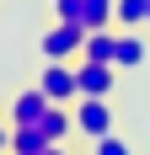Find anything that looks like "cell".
Segmentation results:
<instances>
[{
	"mask_svg": "<svg viewBox=\"0 0 150 155\" xmlns=\"http://www.w3.org/2000/svg\"><path fill=\"white\" fill-rule=\"evenodd\" d=\"M75 134H86V139L113 134V107H107V96H80V102H75Z\"/></svg>",
	"mask_w": 150,
	"mask_h": 155,
	"instance_id": "cell-1",
	"label": "cell"
},
{
	"mask_svg": "<svg viewBox=\"0 0 150 155\" xmlns=\"http://www.w3.org/2000/svg\"><path fill=\"white\" fill-rule=\"evenodd\" d=\"M38 91H43L48 102H59V107L80 102V86H75V64H59V59H48L43 80H38Z\"/></svg>",
	"mask_w": 150,
	"mask_h": 155,
	"instance_id": "cell-2",
	"label": "cell"
},
{
	"mask_svg": "<svg viewBox=\"0 0 150 155\" xmlns=\"http://www.w3.org/2000/svg\"><path fill=\"white\" fill-rule=\"evenodd\" d=\"M80 43H86V32L75 27V21H54V27L43 32V59H59V64H70L75 54H80Z\"/></svg>",
	"mask_w": 150,
	"mask_h": 155,
	"instance_id": "cell-3",
	"label": "cell"
},
{
	"mask_svg": "<svg viewBox=\"0 0 150 155\" xmlns=\"http://www.w3.org/2000/svg\"><path fill=\"white\" fill-rule=\"evenodd\" d=\"M113 70H118V64L80 59V64H75V86H80V96H107V91H113Z\"/></svg>",
	"mask_w": 150,
	"mask_h": 155,
	"instance_id": "cell-4",
	"label": "cell"
},
{
	"mask_svg": "<svg viewBox=\"0 0 150 155\" xmlns=\"http://www.w3.org/2000/svg\"><path fill=\"white\" fill-rule=\"evenodd\" d=\"M43 112H48V96L32 86V91H22L11 102V128H27V123H43Z\"/></svg>",
	"mask_w": 150,
	"mask_h": 155,
	"instance_id": "cell-5",
	"label": "cell"
},
{
	"mask_svg": "<svg viewBox=\"0 0 150 155\" xmlns=\"http://www.w3.org/2000/svg\"><path fill=\"white\" fill-rule=\"evenodd\" d=\"M145 54H150V48H145V38H139L134 27L118 32V48H113V64H118V70H139V64H145Z\"/></svg>",
	"mask_w": 150,
	"mask_h": 155,
	"instance_id": "cell-6",
	"label": "cell"
},
{
	"mask_svg": "<svg viewBox=\"0 0 150 155\" xmlns=\"http://www.w3.org/2000/svg\"><path fill=\"white\" fill-rule=\"evenodd\" d=\"M113 5H118V0H80L75 27H80V32H102V27H113Z\"/></svg>",
	"mask_w": 150,
	"mask_h": 155,
	"instance_id": "cell-7",
	"label": "cell"
},
{
	"mask_svg": "<svg viewBox=\"0 0 150 155\" xmlns=\"http://www.w3.org/2000/svg\"><path fill=\"white\" fill-rule=\"evenodd\" d=\"M113 48H118V32H113V27H102V32H86V43H80V59L113 64Z\"/></svg>",
	"mask_w": 150,
	"mask_h": 155,
	"instance_id": "cell-8",
	"label": "cell"
},
{
	"mask_svg": "<svg viewBox=\"0 0 150 155\" xmlns=\"http://www.w3.org/2000/svg\"><path fill=\"white\" fill-rule=\"evenodd\" d=\"M38 128H43L54 144H64V139L75 134V112H64L59 102H48V112H43V123H38Z\"/></svg>",
	"mask_w": 150,
	"mask_h": 155,
	"instance_id": "cell-9",
	"label": "cell"
},
{
	"mask_svg": "<svg viewBox=\"0 0 150 155\" xmlns=\"http://www.w3.org/2000/svg\"><path fill=\"white\" fill-rule=\"evenodd\" d=\"M48 144H54V139H48L38 123H27V128H11V155H43Z\"/></svg>",
	"mask_w": 150,
	"mask_h": 155,
	"instance_id": "cell-10",
	"label": "cell"
},
{
	"mask_svg": "<svg viewBox=\"0 0 150 155\" xmlns=\"http://www.w3.org/2000/svg\"><path fill=\"white\" fill-rule=\"evenodd\" d=\"M150 21V0H118V5H113V27H145Z\"/></svg>",
	"mask_w": 150,
	"mask_h": 155,
	"instance_id": "cell-11",
	"label": "cell"
},
{
	"mask_svg": "<svg viewBox=\"0 0 150 155\" xmlns=\"http://www.w3.org/2000/svg\"><path fill=\"white\" fill-rule=\"evenodd\" d=\"M91 155H134L123 139H113V134H102V139H91Z\"/></svg>",
	"mask_w": 150,
	"mask_h": 155,
	"instance_id": "cell-12",
	"label": "cell"
},
{
	"mask_svg": "<svg viewBox=\"0 0 150 155\" xmlns=\"http://www.w3.org/2000/svg\"><path fill=\"white\" fill-rule=\"evenodd\" d=\"M80 16V0H54V21H75Z\"/></svg>",
	"mask_w": 150,
	"mask_h": 155,
	"instance_id": "cell-13",
	"label": "cell"
},
{
	"mask_svg": "<svg viewBox=\"0 0 150 155\" xmlns=\"http://www.w3.org/2000/svg\"><path fill=\"white\" fill-rule=\"evenodd\" d=\"M0 155H11V128L0 123Z\"/></svg>",
	"mask_w": 150,
	"mask_h": 155,
	"instance_id": "cell-14",
	"label": "cell"
},
{
	"mask_svg": "<svg viewBox=\"0 0 150 155\" xmlns=\"http://www.w3.org/2000/svg\"><path fill=\"white\" fill-rule=\"evenodd\" d=\"M43 155H70V150H64V144H48V150H43Z\"/></svg>",
	"mask_w": 150,
	"mask_h": 155,
	"instance_id": "cell-15",
	"label": "cell"
},
{
	"mask_svg": "<svg viewBox=\"0 0 150 155\" xmlns=\"http://www.w3.org/2000/svg\"><path fill=\"white\" fill-rule=\"evenodd\" d=\"M145 27H150V21H145Z\"/></svg>",
	"mask_w": 150,
	"mask_h": 155,
	"instance_id": "cell-16",
	"label": "cell"
}]
</instances>
